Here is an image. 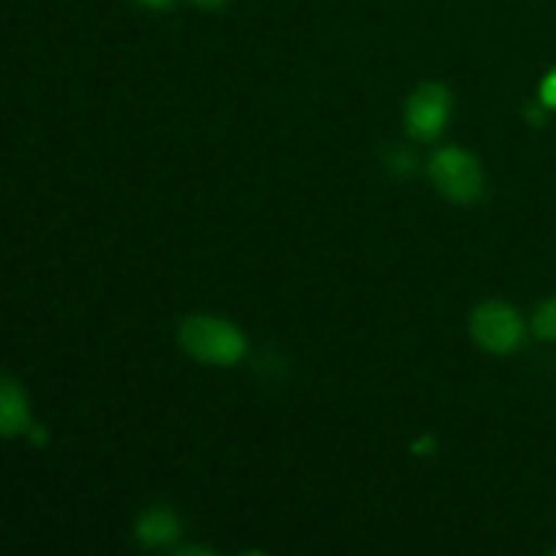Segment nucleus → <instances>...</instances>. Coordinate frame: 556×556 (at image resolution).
<instances>
[{
    "label": "nucleus",
    "mask_w": 556,
    "mask_h": 556,
    "mask_svg": "<svg viewBox=\"0 0 556 556\" xmlns=\"http://www.w3.org/2000/svg\"><path fill=\"white\" fill-rule=\"evenodd\" d=\"M429 177L440 195L454 204H472L483 193V168L476 155L462 147H443L429 161Z\"/></svg>",
    "instance_id": "nucleus-2"
},
{
    "label": "nucleus",
    "mask_w": 556,
    "mask_h": 556,
    "mask_svg": "<svg viewBox=\"0 0 556 556\" xmlns=\"http://www.w3.org/2000/svg\"><path fill=\"white\" fill-rule=\"evenodd\" d=\"M546 556H556V552H552V554H546Z\"/></svg>",
    "instance_id": "nucleus-13"
},
{
    "label": "nucleus",
    "mask_w": 556,
    "mask_h": 556,
    "mask_svg": "<svg viewBox=\"0 0 556 556\" xmlns=\"http://www.w3.org/2000/svg\"><path fill=\"white\" fill-rule=\"evenodd\" d=\"M179 535H182V521L172 508H163V505L147 508L134 525L136 543L150 548V552L172 548L179 541Z\"/></svg>",
    "instance_id": "nucleus-5"
},
{
    "label": "nucleus",
    "mask_w": 556,
    "mask_h": 556,
    "mask_svg": "<svg viewBox=\"0 0 556 556\" xmlns=\"http://www.w3.org/2000/svg\"><path fill=\"white\" fill-rule=\"evenodd\" d=\"M174 556H217V554H212L210 548H201V546H188V548H179L177 554Z\"/></svg>",
    "instance_id": "nucleus-11"
},
{
    "label": "nucleus",
    "mask_w": 556,
    "mask_h": 556,
    "mask_svg": "<svg viewBox=\"0 0 556 556\" xmlns=\"http://www.w3.org/2000/svg\"><path fill=\"white\" fill-rule=\"evenodd\" d=\"M139 5H144V9H152V11H163V9H172L177 0H136Z\"/></svg>",
    "instance_id": "nucleus-9"
},
{
    "label": "nucleus",
    "mask_w": 556,
    "mask_h": 556,
    "mask_svg": "<svg viewBox=\"0 0 556 556\" xmlns=\"http://www.w3.org/2000/svg\"><path fill=\"white\" fill-rule=\"evenodd\" d=\"M190 3L199 5V9H204V11H217V9H223L228 0H190Z\"/></svg>",
    "instance_id": "nucleus-10"
},
{
    "label": "nucleus",
    "mask_w": 556,
    "mask_h": 556,
    "mask_svg": "<svg viewBox=\"0 0 556 556\" xmlns=\"http://www.w3.org/2000/svg\"><path fill=\"white\" fill-rule=\"evenodd\" d=\"M177 340L190 358L212 367H233L248 353L242 331L226 318L215 315H190L179 324Z\"/></svg>",
    "instance_id": "nucleus-1"
},
{
    "label": "nucleus",
    "mask_w": 556,
    "mask_h": 556,
    "mask_svg": "<svg viewBox=\"0 0 556 556\" xmlns=\"http://www.w3.org/2000/svg\"><path fill=\"white\" fill-rule=\"evenodd\" d=\"M470 334L483 351L505 356V353H514L525 342V320L510 304L500 302V299H489V302L478 304L472 309Z\"/></svg>",
    "instance_id": "nucleus-3"
},
{
    "label": "nucleus",
    "mask_w": 556,
    "mask_h": 556,
    "mask_svg": "<svg viewBox=\"0 0 556 556\" xmlns=\"http://www.w3.org/2000/svg\"><path fill=\"white\" fill-rule=\"evenodd\" d=\"M27 429H30V407L25 394L14 380L5 378L0 386V432L3 438H16Z\"/></svg>",
    "instance_id": "nucleus-6"
},
{
    "label": "nucleus",
    "mask_w": 556,
    "mask_h": 556,
    "mask_svg": "<svg viewBox=\"0 0 556 556\" xmlns=\"http://www.w3.org/2000/svg\"><path fill=\"white\" fill-rule=\"evenodd\" d=\"M237 556H269V554L258 552V548H250V552H242V554H237Z\"/></svg>",
    "instance_id": "nucleus-12"
},
{
    "label": "nucleus",
    "mask_w": 556,
    "mask_h": 556,
    "mask_svg": "<svg viewBox=\"0 0 556 556\" xmlns=\"http://www.w3.org/2000/svg\"><path fill=\"white\" fill-rule=\"evenodd\" d=\"M451 114H454L451 92L445 90L443 85H438V81H427V85H421L410 98H407V134L418 141L438 139L445 130V125L451 123Z\"/></svg>",
    "instance_id": "nucleus-4"
},
{
    "label": "nucleus",
    "mask_w": 556,
    "mask_h": 556,
    "mask_svg": "<svg viewBox=\"0 0 556 556\" xmlns=\"http://www.w3.org/2000/svg\"><path fill=\"white\" fill-rule=\"evenodd\" d=\"M532 331H535L541 340L556 342V296L538 304L535 315H532Z\"/></svg>",
    "instance_id": "nucleus-7"
},
{
    "label": "nucleus",
    "mask_w": 556,
    "mask_h": 556,
    "mask_svg": "<svg viewBox=\"0 0 556 556\" xmlns=\"http://www.w3.org/2000/svg\"><path fill=\"white\" fill-rule=\"evenodd\" d=\"M541 106L556 109V68L548 71L541 81Z\"/></svg>",
    "instance_id": "nucleus-8"
}]
</instances>
